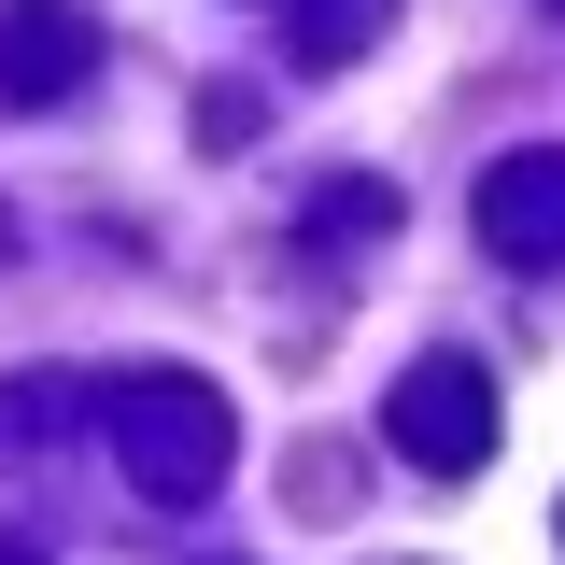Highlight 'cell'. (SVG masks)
I'll list each match as a JSON object with an SVG mask.
<instances>
[{"label":"cell","instance_id":"cell-1","mask_svg":"<svg viewBox=\"0 0 565 565\" xmlns=\"http://www.w3.org/2000/svg\"><path fill=\"white\" fill-rule=\"evenodd\" d=\"M114 452H128L141 494H199L212 467H226V396L184 382V367H141L128 396H114Z\"/></svg>","mask_w":565,"mask_h":565},{"label":"cell","instance_id":"cell-2","mask_svg":"<svg viewBox=\"0 0 565 565\" xmlns=\"http://www.w3.org/2000/svg\"><path fill=\"white\" fill-rule=\"evenodd\" d=\"M396 452H411L424 481H467V467H494V382L467 367V353H424L411 382H396Z\"/></svg>","mask_w":565,"mask_h":565},{"label":"cell","instance_id":"cell-3","mask_svg":"<svg viewBox=\"0 0 565 565\" xmlns=\"http://www.w3.org/2000/svg\"><path fill=\"white\" fill-rule=\"evenodd\" d=\"M481 241L509 255V269H552V255H565V141L481 170Z\"/></svg>","mask_w":565,"mask_h":565},{"label":"cell","instance_id":"cell-4","mask_svg":"<svg viewBox=\"0 0 565 565\" xmlns=\"http://www.w3.org/2000/svg\"><path fill=\"white\" fill-rule=\"evenodd\" d=\"M99 57V29L71 0H0V99H71Z\"/></svg>","mask_w":565,"mask_h":565},{"label":"cell","instance_id":"cell-5","mask_svg":"<svg viewBox=\"0 0 565 565\" xmlns=\"http://www.w3.org/2000/svg\"><path fill=\"white\" fill-rule=\"evenodd\" d=\"M382 14H396V0H297V43H311V57H340V43L382 29Z\"/></svg>","mask_w":565,"mask_h":565},{"label":"cell","instance_id":"cell-6","mask_svg":"<svg viewBox=\"0 0 565 565\" xmlns=\"http://www.w3.org/2000/svg\"><path fill=\"white\" fill-rule=\"evenodd\" d=\"M0 565H43V552H29V537H0Z\"/></svg>","mask_w":565,"mask_h":565}]
</instances>
